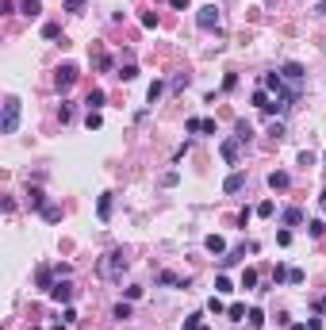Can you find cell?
<instances>
[{"mask_svg":"<svg viewBox=\"0 0 326 330\" xmlns=\"http://www.w3.org/2000/svg\"><path fill=\"white\" fill-rule=\"evenodd\" d=\"M131 269V261H127V253L123 250H108L100 261H96V273H100L104 280H123V273Z\"/></svg>","mask_w":326,"mask_h":330,"instance_id":"cell-1","label":"cell"},{"mask_svg":"<svg viewBox=\"0 0 326 330\" xmlns=\"http://www.w3.org/2000/svg\"><path fill=\"white\" fill-rule=\"evenodd\" d=\"M19 112H23L19 100L8 96V100H4V115H0V135H16V130H19Z\"/></svg>","mask_w":326,"mask_h":330,"instance_id":"cell-2","label":"cell"},{"mask_svg":"<svg viewBox=\"0 0 326 330\" xmlns=\"http://www.w3.org/2000/svg\"><path fill=\"white\" fill-rule=\"evenodd\" d=\"M73 85H77V65H73V61H61L58 70H54V88H58V92H69Z\"/></svg>","mask_w":326,"mask_h":330,"instance_id":"cell-3","label":"cell"},{"mask_svg":"<svg viewBox=\"0 0 326 330\" xmlns=\"http://www.w3.org/2000/svg\"><path fill=\"white\" fill-rule=\"evenodd\" d=\"M280 77H284V85H288V88L303 92V81H307V73H303L300 61H284V65H280Z\"/></svg>","mask_w":326,"mask_h":330,"instance_id":"cell-4","label":"cell"},{"mask_svg":"<svg viewBox=\"0 0 326 330\" xmlns=\"http://www.w3.org/2000/svg\"><path fill=\"white\" fill-rule=\"evenodd\" d=\"M219 19H223V16H219V8H215V4H204V8L196 12V27H200V31H215V27H219Z\"/></svg>","mask_w":326,"mask_h":330,"instance_id":"cell-5","label":"cell"},{"mask_svg":"<svg viewBox=\"0 0 326 330\" xmlns=\"http://www.w3.org/2000/svg\"><path fill=\"white\" fill-rule=\"evenodd\" d=\"M219 154H223V161H238V157H242V139H238V135H234V139H223V146H219Z\"/></svg>","mask_w":326,"mask_h":330,"instance_id":"cell-6","label":"cell"},{"mask_svg":"<svg viewBox=\"0 0 326 330\" xmlns=\"http://www.w3.org/2000/svg\"><path fill=\"white\" fill-rule=\"evenodd\" d=\"M46 295H50L54 304H69V300H73V284H69V280H58V284H54Z\"/></svg>","mask_w":326,"mask_h":330,"instance_id":"cell-7","label":"cell"},{"mask_svg":"<svg viewBox=\"0 0 326 330\" xmlns=\"http://www.w3.org/2000/svg\"><path fill=\"white\" fill-rule=\"evenodd\" d=\"M112 208H115V192H104L100 200H96V215H100V223L112 219Z\"/></svg>","mask_w":326,"mask_h":330,"instance_id":"cell-8","label":"cell"},{"mask_svg":"<svg viewBox=\"0 0 326 330\" xmlns=\"http://www.w3.org/2000/svg\"><path fill=\"white\" fill-rule=\"evenodd\" d=\"M242 188H246V173H231V177L223 181V192H226V196H234V192H242Z\"/></svg>","mask_w":326,"mask_h":330,"instance_id":"cell-9","label":"cell"},{"mask_svg":"<svg viewBox=\"0 0 326 330\" xmlns=\"http://www.w3.org/2000/svg\"><path fill=\"white\" fill-rule=\"evenodd\" d=\"M288 184H292V177L284 173V169H273V173H269V188H276V192H284V188H288Z\"/></svg>","mask_w":326,"mask_h":330,"instance_id":"cell-10","label":"cell"},{"mask_svg":"<svg viewBox=\"0 0 326 330\" xmlns=\"http://www.w3.org/2000/svg\"><path fill=\"white\" fill-rule=\"evenodd\" d=\"M157 284H165V288H188V277L180 280V277H177V273H169V269H165V273H161V277H157Z\"/></svg>","mask_w":326,"mask_h":330,"instance_id":"cell-11","label":"cell"},{"mask_svg":"<svg viewBox=\"0 0 326 330\" xmlns=\"http://www.w3.org/2000/svg\"><path fill=\"white\" fill-rule=\"evenodd\" d=\"M35 284L43 288V292H50V288H54V269H46V265H43V269L35 273Z\"/></svg>","mask_w":326,"mask_h":330,"instance_id":"cell-12","label":"cell"},{"mask_svg":"<svg viewBox=\"0 0 326 330\" xmlns=\"http://www.w3.org/2000/svg\"><path fill=\"white\" fill-rule=\"evenodd\" d=\"M19 12H23L27 19H39V12H43V0H23V4H19Z\"/></svg>","mask_w":326,"mask_h":330,"instance_id":"cell-13","label":"cell"},{"mask_svg":"<svg viewBox=\"0 0 326 330\" xmlns=\"http://www.w3.org/2000/svg\"><path fill=\"white\" fill-rule=\"evenodd\" d=\"M85 104H88V112H100L104 108V88H92V92L85 96Z\"/></svg>","mask_w":326,"mask_h":330,"instance_id":"cell-14","label":"cell"},{"mask_svg":"<svg viewBox=\"0 0 326 330\" xmlns=\"http://www.w3.org/2000/svg\"><path fill=\"white\" fill-rule=\"evenodd\" d=\"M204 246H207L211 253H226V242H223L219 235H207V238H204Z\"/></svg>","mask_w":326,"mask_h":330,"instance_id":"cell-15","label":"cell"},{"mask_svg":"<svg viewBox=\"0 0 326 330\" xmlns=\"http://www.w3.org/2000/svg\"><path fill=\"white\" fill-rule=\"evenodd\" d=\"M27 200H31V208L43 211V208H46V192H43V188H31V192H27Z\"/></svg>","mask_w":326,"mask_h":330,"instance_id":"cell-16","label":"cell"},{"mask_svg":"<svg viewBox=\"0 0 326 330\" xmlns=\"http://www.w3.org/2000/svg\"><path fill=\"white\" fill-rule=\"evenodd\" d=\"M234 135H238L242 142H249V139H253V127H249L246 119H238V123H234Z\"/></svg>","mask_w":326,"mask_h":330,"instance_id":"cell-17","label":"cell"},{"mask_svg":"<svg viewBox=\"0 0 326 330\" xmlns=\"http://www.w3.org/2000/svg\"><path fill=\"white\" fill-rule=\"evenodd\" d=\"M303 223V211L300 208H288V211H284V226H300Z\"/></svg>","mask_w":326,"mask_h":330,"instance_id":"cell-18","label":"cell"},{"mask_svg":"<svg viewBox=\"0 0 326 330\" xmlns=\"http://www.w3.org/2000/svg\"><path fill=\"white\" fill-rule=\"evenodd\" d=\"M43 219H46V223H61V208H58V204H46V208H43Z\"/></svg>","mask_w":326,"mask_h":330,"instance_id":"cell-19","label":"cell"},{"mask_svg":"<svg viewBox=\"0 0 326 330\" xmlns=\"http://www.w3.org/2000/svg\"><path fill=\"white\" fill-rule=\"evenodd\" d=\"M246 319H249V326H253V330H261V326H265V311H261V307H253V311H249Z\"/></svg>","mask_w":326,"mask_h":330,"instance_id":"cell-20","label":"cell"},{"mask_svg":"<svg viewBox=\"0 0 326 330\" xmlns=\"http://www.w3.org/2000/svg\"><path fill=\"white\" fill-rule=\"evenodd\" d=\"M226 319H231V322H242V319H246V307H242V304H231V307H226Z\"/></svg>","mask_w":326,"mask_h":330,"instance_id":"cell-21","label":"cell"},{"mask_svg":"<svg viewBox=\"0 0 326 330\" xmlns=\"http://www.w3.org/2000/svg\"><path fill=\"white\" fill-rule=\"evenodd\" d=\"M112 315H115L119 322H127V319H131V300H123V304H115V311H112Z\"/></svg>","mask_w":326,"mask_h":330,"instance_id":"cell-22","label":"cell"},{"mask_svg":"<svg viewBox=\"0 0 326 330\" xmlns=\"http://www.w3.org/2000/svg\"><path fill=\"white\" fill-rule=\"evenodd\" d=\"M307 235H311V238L326 235V223H322V219H311V223H307Z\"/></svg>","mask_w":326,"mask_h":330,"instance_id":"cell-23","label":"cell"},{"mask_svg":"<svg viewBox=\"0 0 326 330\" xmlns=\"http://www.w3.org/2000/svg\"><path fill=\"white\" fill-rule=\"evenodd\" d=\"M161 92H165V85H161V81H154V85L146 88V100H150V104H157V96H161Z\"/></svg>","mask_w":326,"mask_h":330,"instance_id":"cell-24","label":"cell"},{"mask_svg":"<svg viewBox=\"0 0 326 330\" xmlns=\"http://www.w3.org/2000/svg\"><path fill=\"white\" fill-rule=\"evenodd\" d=\"M58 119H61V123H73V104H69V100H61V108H58Z\"/></svg>","mask_w":326,"mask_h":330,"instance_id":"cell-25","label":"cell"},{"mask_svg":"<svg viewBox=\"0 0 326 330\" xmlns=\"http://www.w3.org/2000/svg\"><path fill=\"white\" fill-rule=\"evenodd\" d=\"M100 123H104L100 112H88V115H85V127H88V130H100Z\"/></svg>","mask_w":326,"mask_h":330,"instance_id":"cell-26","label":"cell"},{"mask_svg":"<svg viewBox=\"0 0 326 330\" xmlns=\"http://www.w3.org/2000/svg\"><path fill=\"white\" fill-rule=\"evenodd\" d=\"M273 211H276V204H273V200H261V204H257V215H261V219H269Z\"/></svg>","mask_w":326,"mask_h":330,"instance_id":"cell-27","label":"cell"},{"mask_svg":"<svg viewBox=\"0 0 326 330\" xmlns=\"http://www.w3.org/2000/svg\"><path fill=\"white\" fill-rule=\"evenodd\" d=\"M207 311H211V315H223L226 307H223V300H219V295H211V300H207Z\"/></svg>","mask_w":326,"mask_h":330,"instance_id":"cell-28","label":"cell"},{"mask_svg":"<svg viewBox=\"0 0 326 330\" xmlns=\"http://www.w3.org/2000/svg\"><path fill=\"white\" fill-rule=\"evenodd\" d=\"M85 4H88V0H66V12H73V16H81V12H85Z\"/></svg>","mask_w":326,"mask_h":330,"instance_id":"cell-29","label":"cell"},{"mask_svg":"<svg viewBox=\"0 0 326 330\" xmlns=\"http://www.w3.org/2000/svg\"><path fill=\"white\" fill-rule=\"evenodd\" d=\"M173 92H184V88H188V77H184V73H177V77H173Z\"/></svg>","mask_w":326,"mask_h":330,"instance_id":"cell-30","label":"cell"},{"mask_svg":"<svg viewBox=\"0 0 326 330\" xmlns=\"http://www.w3.org/2000/svg\"><path fill=\"white\" fill-rule=\"evenodd\" d=\"M253 108H261V112L269 108V96H265V88H257V92H253Z\"/></svg>","mask_w":326,"mask_h":330,"instance_id":"cell-31","label":"cell"},{"mask_svg":"<svg viewBox=\"0 0 326 330\" xmlns=\"http://www.w3.org/2000/svg\"><path fill=\"white\" fill-rule=\"evenodd\" d=\"M253 284H257V273H253V269H246V273H242V288H246V292H249V288H253Z\"/></svg>","mask_w":326,"mask_h":330,"instance_id":"cell-32","label":"cell"},{"mask_svg":"<svg viewBox=\"0 0 326 330\" xmlns=\"http://www.w3.org/2000/svg\"><path fill=\"white\" fill-rule=\"evenodd\" d=\"M119 77H123V81H135V77H138V65H123Z\"/></svg>","mask_w":326,"mask_h":330,"instance_id":"cell-33","label":"cell"},{"mask_svg":"<svg viewBox=\"0 0 326 330\" xmlns=\"http://www.w3.org/2000/svg\"><path fill=\"white\" fill-rule=\"evenodd\" d=\"M177 181H180V173H177V169H169V173L161 177V184H165V188H173V184H177Z\"/></svg>","mask_w":326,"mask_h":330,"instance_id":"cell-34","label":"cell"},{"mask_svg":"<svg viewBox=\"0 0 326 330\" xmlns=\"http://www.w3.org/2000/svg\"><path fill=\"white\" fill-rule=\"evenodd\" d=\"M276 242H280V246H292V230H288V226H284V230H276Z\"/></svg>","mask_w":326,"mask_h":330,"instance_id":"cell-35","label":"cell"},{"mask_svg":"<svg viewBox=\"0 0 326 330\" xmlns=\"http://www.w3.org/2000/svg\"><path fill=\"white\" fill-rule=\"evenodd\" d=\"M269 135H273V139H284L288 130H284V123H269Z\"/></svg>","mask_w":326,"mask_h":330,"instance_id":"cell-36","label":"cell"},{"mask_svg":"<svg viewBox=\"0 0 326 330\" xmlns=\"http://www.w3.org/2000/svg\"><path fill=\"white\" fill-rule=\"evenodd\" d=\"M61 322H66V326H69V322H77V311H73V307H61Z\"/></svg>","mask_w":326,"mask_h":330,"instance_id":"cell-37","label":"cell"},{"mask_svg":"<svg viewBox=\"0 0 326 330\" xmlns=\"http://www.w3.org/2000/svg\"><path fill=\"white\" fill-rule=\"evenodd\" d=\"M142 27H157V12H142Z\"/></svg>","mask_w":326,"mask_h":330,"instance_id":"cell-38","label":"cell"},{"mask_svg":"<svg viewBox=\"0 0 326 330\" xmlns=\"http://www.w3.org/2000/svg\"><path fill=\"white\" fill-rule=\"evenodd\" d=\"M288 284H303V269H288Z\"/></svg>","mask_w":326,"mask_h":330,"instance_id":"cell-39","label":"cell"},{"mask_svg":"<svg viewBox=\"0 0 326 330\" xmlns=\"http://www.w3.org/2000/svg\"><path fill=\"white\" fill-rule=\"evenodd\" d=\"M215 292H231V280H226V277H215Z\"/></svg>","mask_w":326,"mask_h":330,"instance_id":"cell-40","label":"cell"},{"mask_svg":"<svg viewBox=\"0 0 326 330\" xmlns=\"http://www.w3.org/2000/svg\"><path fill=\"white\" fill-rule=\"evenodd\" d=\"M43 35H46V39H58L61 31H58V23H46V27H43Z\"/></svg>","mask_w":326,"mask_h":330,"instance_id":"cell-41","label":"cell"},{"mask_svg":"<svg viewBox=\"0 0 326 330\" xmlns=\"http://www.w3.org/2000/svg\"><path fill=\"white\" fill-rule=\"evenodd\" d=\"M184 127H188V130H192V135H196V130H204V119H196V115H192V119H188V123H184Z\"/></svg>","mask_w":326,"mask_h":330,"instance_id":"cell-42","label":"cell"},{"mask_svg":"<svg viewBox=\"0 0 326 330\" xmlns=\"http://www.w3.org/2000/svg\"><path fill=\"white\" fill-rule=\"evenodd\" d=\"M273 280H276V284H284V280H288V269H284V265H276V273H273Z\"/></svg>","mask_w":326,"mask_h":330,"instance_id":"cell-43","label":"cell"},{"mask_svg":"<svg viewBox=\"0 0 326 330\" xmlns=\"http://www.w3.org/2000/svg\"><path fill=\"white\" fill-rule=\"evenodd\" d=\"M315 161H318V157L311 154V150H303V154H300V165H315Z\"/></svg>","mask_w":326,"mask_h":330,"instance_id":"cell-44","label":"cell"},{"mask_svg":"<svg viewBox=\"0 0 326 330\" xmlns=\"http://www.w3.org/2000/svg\"><path fill=\"white\" fill-rule=\"evenodd\" d=\"M169 4H173V8H180V12H184V8L192 4V0H169Z\"/></svg>","mask_w":326,"mask_h":330,"instance_id":"cell-45","label":"cell"},{"mask_svg":"<svg viewBox=\"0 0 326 330\" xmlns=\"http://www.w3.org/2000/svg\"><path fill=\"white\" fill-rule=\"evenodd\" d=\"M315 12H318V16H326V0H318V4H315Z\"/></svg>","mask_w":326,"mask_h":330,"instance_id":"cell-46","label":"cell"},{"mask_svg":"<svg viewBox=\"0 0 326 330\" xmlns=\"http://www.w3.org/2000/svg\"><path fill=\"white\" fill-rule=\"evenodd\" d=\"M315 311H326V295H322V300H318V304H315Z\"/></svg>","mask_w":326,"mask_h":330,"instance_id":"cell-47","label":"cell"},{"mask_svg":"<svg viewBox=\"0 0 326 330\" xmlns=\"http://www.w3.org/2000/svg\"><path fill=\"white\" fill-rule=\"evenodd\" d=\"M54 330H66V322H61V326H54Z\"/></svg>","mask_w":326,"mask_h":330,"instance_id":"cell-48","label":"cell"},{"mask_svg":"<svg viewBox=\"0 0 326 330\" xmlns=\"http://www.w3.org/2000/svg\"><path fill=\"white\" fill-rule=\"evenodd\" d=\"M322 161H326V154H322Z\"/></svg>","mask_w":326,"mask_h":330,"instance_id":"cell-49","label":"cell"}]
</instances>
